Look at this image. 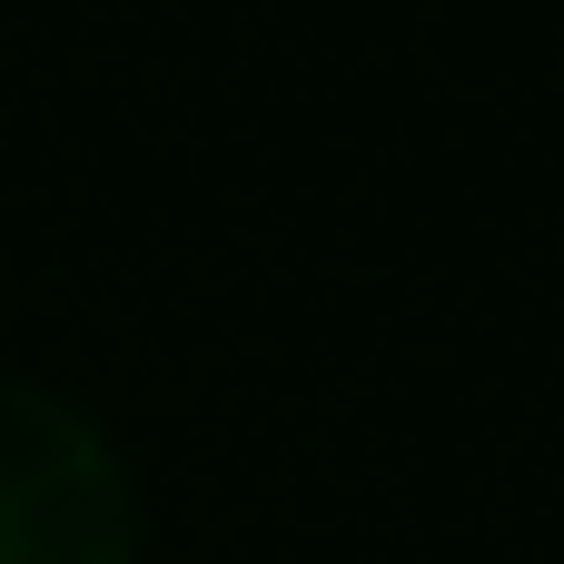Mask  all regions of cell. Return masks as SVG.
I'll use <instances>...</instances> for the list:
<instances>
[{"label": "cell", "instance_id": "6da1fadb", "mask_svg": "<svg viewBox=\"0 0 564 564\" xmlns=\"http://www.w3.org/2000/svg\"><path fill=\"white\" fill-rule=\"evenodd\" d=\"M139 555V506L109 456V436L30 387L0 377V564H129Z\"/></svg>", "mask_w": 564, "mask_h": 564}]
</instances>
